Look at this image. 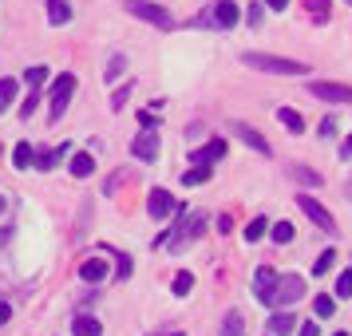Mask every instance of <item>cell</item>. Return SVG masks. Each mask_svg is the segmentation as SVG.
<instances>
[{"label":"cell","instance_id":"1","mask_svg":"<svg viewBox=\"0 0 352 336\" xmlns=\"http://www.w3.org/2000/svg\"><path fill=\"white\" fill-rule=\"evenodd\" d=\"M241 64L254 71H270V76H305L309 71V64H301V60H281V56H265V52H245Z\"/></svg>","mask_w":352,"mask_h":336},{"label":"cell","instance_id":"2","mask_svg":"<svg viewBox=\"0 0 352 336\" xmlns=\"http://www.w3.org/2000/svg\"><path fill=\"white\" fill-rule=\"evenodd\" d=\"M127 8H131V16L146 20V24L162 28V32H170V28H175V16H170V12H166L162 4H155V0H131Z\"/></svg>","mask_w":352,"mask_h":336},{"label":"cell","instance_id":"3","mask_svg":"<svg viewBox=\"0 0 352 336\" xmlns=\"http://www.w3.org/2000/svg\"><path fill=\"white\" fill-rule=\"evenodd\" d=\"M238 4L234 0H218V4H210V12L198 16V28H234L238 24Z\"/></svg>","mask_w":352,"mask_h":336},{"label":"cell","instance_id":"4","mask_svg":"<svg viewBox=\"0 0 352 336\" xmlns=\"http://www.w3.org/2000/svg\"><path fill=\"white\" fill-rule=\"evenodd\" d=\"M72 96H76V76H72V71H64V76L56 80V87H52V107H48V119H52V123H56V119H64Z\"/></svg>","mask_w":352,"mask_h":336},{"label":"cell","instance_id":"5","mask_svg":"<svg viewBox=\"0 0 352 336\" xmlns=\"http://www.w3.org/2000/svg\"><path fill=\"white\" fill-rule=\"evenodd\" d=\"M305 297V281L297 277V273H285V277H277V289H273V301L270 304H297Z\"/></svg>","mask_w":352,"mask_h":336},{"label":"cell","instance_id":"6","mask_svg":"<svg viewBox=\"0 0 352 336\" xmlns=\"http://www.w3.org/2000/svg\"><path fill=\"white\" fill-rule=\"evenodd\" d=\"M297 210H301V214H309V222H313V225H320V229H329V234L336 229L333 214H329V210L320 206L317 198H309V194H297Z\"/></svg>","mask_w":352,"mask_h":336},{"label":"cell","instance_id":"7","mask_svg":"<svg viewBox=\"0 0 352 336\" xmlns=\"http://www.w3.org/2000/svg\"><path fill=\"white\" fill-rule=\"evenodd\" d=\"M230 131H234V135H238L241 143L250 146V150H257V155H265V159H270V155H273L270 139H265L261 131H254V127H250V123H230Z\"/></svg>","mask_w":352,"mask_h":336},{"label":"cell","instance_id":"8","mask_svg":"<svg viewBox=\"0 0 352 336\" xmlns=\"http://www.w3.org/2000/svg\"><path fill=\"white\" fill-rule=\"evenodd\" d=\"M277 277H281L277 269H270V265H257V273H254V297H257L261 304H270V301H273Z\"/></svg>","mask_w":352,"mask_h":336},{"label":"cell","instance_id":"9","mask_svg":"<svg viewBox=\"0 0 352 336\" xmlns=\"http://www.w3.org/2000/svg\"><path fill=\"white\" fill-rule=\"evenodd\" d=\"M317 99H324V103H352V87H344V83H333V80H320L309 87Z\"/></svg>","mask_w":352,"mask_h":336},{"label":"cell","instance_id":"10","mask_svg":"<svg viewBox=\"0 0 352 336\" xmlns=\"http://www.w3.org/2000/svg\"><path fill=\"white\" fill-rule=\"evenodd\" d=\"M131 155H135L139 162H155L159 159V131H143V135H135Z\"/></svg>","mask_w":352,"mask_h":336},{"label":"cell","instance_id":"11","mask_svg":"<svg viewBox=\"0 0 352 336\" xmlns=\"http://www.w3.org/2000/svg\"><path fill=\"white\" fill-rule=\"evenodd\" d=\"M170 210H175L170 190H151V194H146V214H151L155 222H166V218H170Z\"/></svg>","mask_w":352,"mask_h":336},{"label":"cell","instance_id":"12","mask_svg":"<svg viewBox=\"0 0 352 336\" xmlns=\"http://www.w3.org/2000/svg\"><path fill=\"white\" fill-rule=\"evenodd\" d=\"M226 155V139H214V143H206L202 150H190V162L194 166H210L214 159H222Z\"/></svg>","mask_w":352,"mask_h":336},{"label":"cell","instance_id":"13","mask_svg":"<svg viewBox=\"0 0 352 336\" xmlns=\"http://www.w3.org/2000/svg\"><path fill=\"white\" fill-rule=\"evenodd\" d=\"M80 277L87 281V285H99V281L107 277V261H103V257H87V261L80 265Z\"/></svg>","mask_w":352,"mask_h":336},{"label":"cell","instance_id":"14","mask_svg":"<svg viewBox=\"0 0 352 336\" xmlns=\"http://www.w3.org/2000/svg\"><path fill=\"white\" fill-rule=\"evenodd\" d=\"M270 333H273V336L297 333V317H293V313H273V317H270Z\"/></svg>","mask_w":352,"mask_h":336},{"label":"cell","instance_id":"15","mask_svg":"<svg viewBox=\"0 0 352 336\" xmlns=\"http://www.w3.org/2000/svg\"><path fill=\"white\" fill-rule=\"evenodd\" d=\"M67 20H72V4H67V0H48V24L64 28Z\"/></svg>","mask_w":352,"mask_h":336},{"label":"cell","instance_id":"16","mask_svg":"<svg viewBox=\"0 0 352 336\" xmlns=\"http://www.w3.org/2000/svg\"><path fill=\"white\" fill-rule=\"evenodd\" d=\"M64 150H67V146H56V150H40V155H32V166H36V170H52V166H60Z\"/></svg>","mask_w":352,"mask_h":336},{"label":"cell","instance_id":"17","mask_svg":"<svg viewBox=\"0 0 352 336\" xmlns=\"http://www.w3.org/2000/svg\"><path fill=\"white\" fill-rule=\"evenodd\" d=\"M72 333L76 336H103V324H99V317H76L72 320Z\"/></svg>","mask_w":352,"mask_h":336},{"label":"cell","instance_id":"18","mask_svg":"<svg viewBox=\"0 0 352 336\" xmlns=\"http://www.w3.org/2000/svg\"><path fill=\"white\" fill-rule=\"evenodd\" d=\"M277 119H281V127H285V131H293V135H301V131H305L301 111H293V107H281V111H277Z\"/></svg>","mask_w":352,"mask_h":336},{"label":"cell","instance_id":"19","mask_svg":"<svg viewBox=\"0 0 352 336\" xmlns=\"http://www.w3.org/2000/svg\"><path fill=\"white\" fill-rule=\"evenodd\" d=\"M305 12L317 20V24H329V12H333V4H329V0H305Z\"/></svg>","mask_w":352,"mask_h":336},{"label":"cell","instance_id":"20","mask_svg":"<svg viewBox=\"0 0 352 336\" xmlns=\"http://www.w3.org/2000/svg\"><path fill=\"white\" fill-rule=\"evenodd\" d=\"M245 333V317H241L238 309L234 313H226V320H222V336H241Z\"/></svg>","mask_w":352,"mask_h":336},{"label":"cell","instance_id":"21","mask_svg":"<svg viewBox=\"0 0 352 336\" xmlns=\"http://www.w3.org/2000/svg\"><path fill=\"white\" fill-rule=\"evenodd\" d=\"M91 170H96V155H87V150H83V155L72 159V175H76V178H87Z\"/></svg>","mask_w":352,"mask_h":336},{"label":"cell","instance_id":"22","mask_svg":"<svg viewBox=\"0 0 352 336\" xmlns=\"http://www.w3.org/2000/svg\"><path fill=\"white\" fill-rule=\"evenodd\" d=\"M16 87H20L16 80H0V115L12 107V99H16Z\"/></svg>","mask_w":352,"mask_h":336},{"label":"cell","instance_id":"23","mask_svg":"<svg viewBox=\"0 0 352 336\" xmlns=\"http://www.w3.org/2000/svg\"><path fill=\"white\" fill-rule=\"evenodd\" d=\"M12 166H16V170H28V166H32V146L28 143H16V150H12Z\"/></svg>","mask_w":352,"mask_h":336},{"label":"cell","instance_id":"24","mask_svg":"<svg viewBox=\"0 0 352 336\" xmlns=\"http://www.w3.org/2000/svg\"><path fill=\"white\" fill-rule=\"evenodd\" d=\"M313 313H317L320 320H329V317H333V313H336V301H333V297H329V293H320L317 301H313Z\"/></svg>","mask_w":352,"mask_h":336},{"label":"cell","instance_id":"25","mask_svg":"<svg viewBox=\"0 0 352 336\" xmlns=\"http://www.w3.org/2000/svg\"><path fill=\"white\" fill-rule=\"evenodd\" d=\"M123 71H127V56H111V60H107V71H103V76H107V83H115L119 76H123Z\"/></svg>","mask_w":352,"mask_h":336},{"label":"cell","instance_id":"26","mask_svg":"<svg viewBox=\"0 0 352 336\" xmlns=\"http://www.w3.org/2000/svg\"><path fill=\"white\" fill-rule=\"evenodd\" d=\"M44 80H48V67H44V64H32L28 71H24V83H28L32 91H36V87H40Z\"/></svg>","mask_w":352,"mask_h":336},{"label":"cell","instance_id":"27","mask_svg":"<svg viewBox=\"0 0 352 336\" xmlns=\"http://www.w3.org/2000/svg\"><path fill=\"white\" fill-rule=\"evenodd\" d=\"M270 238L277 241V245H289V241H293V225H289V222H277V225H270Z\"/></svg>","mask_w":352,"mask_h":336},{"label":"cell","instance_id":"28","mask_svg":"<svg viewBox=\"0 0 352 336\" xmlns=\"http://www.w3.org/2000/svg\"><path fill=\"white\" fill-rule=\"evenodd\" d=\"M293 178H301V186H320V175L317 170H309V166H301V162L293 166Z\"/></svg>","mask_w":352,"mask_h":336},{"label":"cell","instance_id":"29","mask_svg":"<svg viewBox=\"0 0 352 336\" xmlns=\"http://www.w3.org/2000/svg\"><path fill=\"white\" fill-rule=\"evenodd\" d=\"M336 265V249H324V254L317 257V265H313V273H317V277H324V273L333 269Z\"/></svg>","mask_w":352,"mask_h":336},{"label":"cell","instance_id":"30","mask_svg":"<svg viewBox=\"0 0 352 336\" xmlns=\"http://www.w3.org/2000/svg\"><path fill=\"white\" fill-rule=\"evenodd\" d=\"M182 182H186V186H202V182H210V166H194V170H186Z\"/></svg>","mask_w":352,"mask_h":336},{"label":"cell","instance_id":"31","mask_svg":"<svg viewBox=\"0 0 352 336\" xmlns=\"http://www.w3.org/2000/svg\"><path fill=\"white\" fill-rule=\"evenodd\" d=\"M170 289H175V297H186V293L194 289V277L190 273H175V285Z\"/></svg>","mask_w":352,"mask_h":336},{"label":"cell","instance_id":"32","mask_svg":"<svg viewBox=\"0 0 352 336\" xmlns=\"http://www.w3.org/2000/svg\"><path fill=\"white\" fill-rule=\"evenodd\" d=\"M270 225H265V218H254V222L245 225V241H261V234H265Z\"/></svg>","mask_w":352,"mask_h":336},{"label":"cell","instance_id":"33","mask_svg":"<svg viewBox=\"0 0 352 336\" xmlns=\"http://www.w3.org/2000/svg\"><path fill=\"white\" fill-rule=\"evenodd\" d=\"M336 297H340V301L352 297V273H340V277H336Z\"/></svg>","mask_w":352,"mask_h":336},{"label":"cell","instance_id":"34","mask_svg":"<svg viewBox=\"0 0 352 336\" xmlns=\"http://www.w3.org/2000/svg\"><path fill=\"white\" fill-rule=\"evenodd\" d=\"M261 16H265V4H250V8H245V20H250V28H257V24H261Z\"/></svg>","mask_w":352,"mask_h":336},{"label":"cell","instance_id":"35","mask_svg":"<svg viewBox=\"0 0 352 336\" xmlns=\"http://www.w3.org/2000/svg\"><path fill=\"white\" fill-rule=\"evenodd\" d=\"M107 254H115L111 245H107ZM115 261H119V277L127 281V277H131V257H127V254H115Z\"/></svg>","mask_w":352,"mask_h":336},{"label":"cell","instance_id":"36","mask_svg":"<svg viewBox=\"0 0 352 336\" xmlns=\"http://www.w3.org/2000/svg\"><path fill=\"white\" fill-rule=\"evenodd\" d=\"M127 96H131V83H123V87H119V91L111 96V107H115V111H119V107L127 103Z\"/></svg>","mask_w":352,"mask_h":336},{"label":"cell","instance_id":"37","mask_svg":"<svg viewBox=\"0 0 352 336\" xmlns=\"http://www.w3.org/2000/svg\"><path fill=\"white\" fill-rule=\"evenodd\" d=\"M36 103H40V96H36V91H28V99H24V107H20V115H24V119H32Z\"/></svg>","mask_w":352,"mask_h":336},{"label":"cell","instance_id":"38","mask_svg":"<svg viewBox=\"0 0 352 336\" xmlns=\"http://www.w3.org/2000/svg\"><path fill=\"white\" fill-rule=\"evenodd\" d=\"M139 123H143V131H155V127H159L155 111H139Z\"/></svg>","mask_w":352,"mask_h":336},{"label":"cell","instance_id":"39","mask_svg":"<svg viewBox=\"0 0 352 336\" xmlns=\"http://www.w3.org/2000/svg\"><path fill=\"white\" fill-rule=\"evenodd\" d=\"M317 131H320V139H333V135H336V123H333V119H324Z\"/></svg>","mask_w":352,"mask_h":336},{"label":"cell","instance_id":"40","mask_svg":"<svg viewBox=\"0 0 352 336\" xmlns=\"http://www.w3.org/2000/svg\"><path fill=\"white\" fill-rule=\"evenodd\" d=\"M8 320H12V304L0 301V324H8Z\"/></svg>","mask_w":352,"mask_h":336},{"label":"cell","instance_id":"41","mask_svg":"<svg viewBox=\"0 0 352 336\" xmlns=\"http://www.w3.org/2000/svg\"><path fill=\"white\" fill-rule=\"evenodd\" d=\"M297 336H317V324H313V320H305L301 328H297Z\"/></svg>","mask_w":352,"mask_h":336},{"label":"cell","instance_id":"42","mask_svg":"<svg viewBox=\"0 0 352 336\" xmlns=\"http://www.w3.org/2000/svg\"><path fill=\"white\" fill-rule=\"evenodd\" d=\"M265 8H273V12H285L289 0H265Z\"/></svg>","mask_w":352,"mask_h":336},{"label":"cell","instance_id":"43","mask_svg":"<svg viewBox=\"0 0 352 336\" xmlns=\"http://www.w3.org/2000/svg\"><path fill=\"white\" fill-rule=\"evenodd\" d=\"M218 229H222V234H230V229H234V218H226V214H222V218H218Z\"/></svg>","mask_w":352,"mask_h":336},{"label":"cell","instance_id":"44","mask_svg":"<svg viewBox=\"0 0 352 336\" xmlns=\"http://www.w3.org/2000/svg\"><path fill=\"white\" fill-rule=\"evenodd\" d=\"M340 159H352V135L344 139V143H340Z\"/></svg>","mask_w":352,"mask_h":336},{"label":"cell","instance_id":"45","mask_svg":"<svg viewBox=\"0 0 352 336\" xmlns=\"http://www.w3.org/2000/svg\"><path fill=\"white\" fill-rule=\"evenodd\" d=\"M4 241H8V229H0V245H4Z\"/></svg>","mask_w":352,"mask_h":336},{"label":"cell","instance_id":"46","mask_svg":"<svg viewBox=\"0 0 352 336\" xmlns=\"http://www.w3.org/2000/svg\"><path fill=\"white\" fill-rule=\"evenodd\" d=\"M4 210H8V202H4V198H0V214H4Z\"/></svg>","mask_w":352,"mask_h":336},{"label":"cell","instance_id":"47","mask_svg":"<svg viewBox=\"0 0 352 336\" xmlns=\"http://www.w3.org/2000/svg\"><path fill=\"white\" fill-rule=\"evenodd\" d=\"M333 336H352V333H333Z\"/></svg>","mask_w":352,"mask_h":336},{"label":"cell","instance_id":"48","mask_svg":"<svg viewBox=\"0 0 352 336\" xmlns=\"http://www.w3.org/2000/svg\"><path fill=\"white\" fill-rule=\"evenodd\" d=\"M166 336H178V333H166Z\"/></svg>","mask_w":352,"mask_h":336},{"label":"cell","instance_id":"49","mask_svg":"<svg viewBox=\"0 0 352 336\" xmlns=\"http://www.w3.org/2000/svg\"><path fill=\"white\" fill-rule=\"evenodd\" d=\"M349 4H352V0H349Z\"/></svg>","mask_w":352,"mask_h":336},{"label":"cell","instance_id":"50","mask_svg":"<svg viewBox=\"0 0 352 336\" xmlns=\"http://www.w3.org/2000/svg\"><path fill=\"white\" fill-rule=\"evenodd\" d=\"M127 4H131V0H127Z\"/></svg>","mask_w":352,"mask_h":336}]
</instances>
